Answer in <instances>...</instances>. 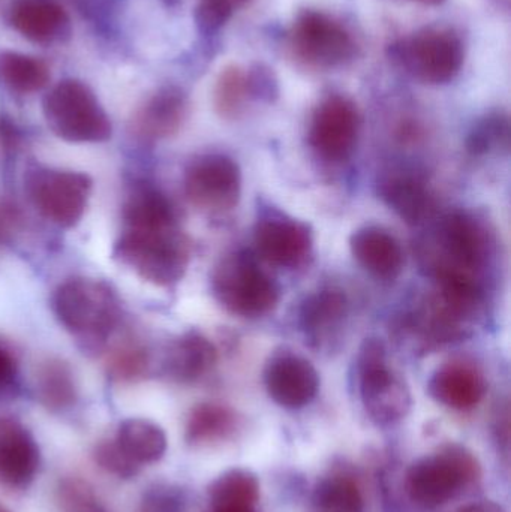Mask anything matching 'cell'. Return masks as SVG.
Listing matches in <instances>:
<instances>
[{"instance_id":"cell-1","label":"cell","mask_w":511,"mask_h":512,"mask_svg":"<svg viewBox=\"0 0 511 512\" xmlns=\"http://www.w3.org/2000/svg\"><path fill=\"white\" fill-rule=\"evenodd\" d=\"M113 256L146 282L173 286L188 270L191 245L179 224L125 228L114 243Z\"/></svg>"},{"instance_id":"cell-2","label":"cell","mask_w":511,"mask_h":512,"mask_svg":"<svg viewBox=\"0 0 511 512\" xmlns=\"http://www.w3.org/2000/svg\"><path fill=\"white\" fill-rule=\"evenodd\" d=\"M53 310L60 324L83 342L104 345L119 324L120 301L102 280L72 277L53 295Z\"/></svg>"},{"instance_id":"cell-3","label":"cell","mask_w":511,"mask_h":512,"mask_svg":"<svg viewBox=\"0 0 511 512\" xmlns=\"http://www.w3.org/2000/svg\"><path fill=\"white\" fill-rule=\"evenodd\" d=\"M210 285L216 301L239 318H263L276 309L281 297L276 280L246 251L222 256L213 268Z\"/></svg>"},{"instance_id":"cell-4","label":"cell","mask_w":511,"mask_h":512,"mask_svg":"<svg viewBox=\"0 0 511 512\" xmlns=\"http://www.w3.org/2000/svg\"><path fill=\"white\" fill-rule=\"evenodd\" d=\"M42 111L48 128L68 143H104L113 135L107 111L84 81H59L45 95Z\"/></svg>"},{"instance_id":"cell-5","label":"cell","mask_w":511,"mask_h":512,"mask_svg":"<svg viewBox=\"0 0 511 512\" xmlns=\"http://www.w3.org/2000/svg\"><path fill=\"white\" fill-rule=\"evenodd\" d=\"M480 478V465L461 445H447L422 457L407 472V492L414 504L438 508L461 495Z\"/></svg>"},{"instance_id":"cell-6","label":"cell","mask_w":511,"mask_h":512,"mask_svg":"<svg viewBox=\"0 0 511 512\" xmlns=\"http://www.w3.org/2000/svg\"><path fill=\"white\" fill-rule=\"evenodd\" d=\"M492 254L488 228L473 213L456 212L444 216L429 240V264L435 276L462 273L476 277Z\"/></svg>"},{"instance_id":"cell-7","label":"cell","mask_w":511,"mask_h":512,"mask_svg":"<svg viewBox=\"0 0 511 512\" xmlns=\"http://www.w3.org/2000/svg\"><path fill=\"white\" fill-rule=\"evenodd\" d=\"M393 59L420 83L443 86L458 77L465 62L461 36L447 27H423L390 47Z\"/></svg>"},{"instance_id":"cell-8","label":"cell","mask_w":511,"mask_h":512,"mask_svg":"<svg viewBox=\"0 0 511 512\" xmlns=\"http://www.w3.org/2000/svg\"><path fill=\"white\" fill-rule=\"evenodd\" d=\"M359 391L366 414L380 426L398 423L413 406L407 382L387 363V349L377 337H369L357 354Z\"/></svg>"},{"instance_id":"cell-9","label":"cell","mask_w":511,"mask_h":512,"mask_svg":"<svg viewBox=\"0 0 511 512\" xmlns=\"http://www.w3.org/2000/svg\"><path fill=\"white\" fill-rule=\"evenodd\" d=\"M287 42L302 65L323 71L341 68L357 54V42L348 27L317 9H303L296 15Z\"/></svg>"},{"instance_id":"cell-10","label":"cell","mask_w":511,"mask_h":512,"mask_svg":"<svg viewBox=\"0 0 511 512\" xmlns=\"http://www.w3.org/2000/svg\"><path fill=\"white\" fill-rule=\"evenodd\" d=\"M27 197L47 221L60 228H74L83 219L93 182L78 171L36 167L27 171Z\"/></svg>"},{"instance_id":"cell-11","label":"cell","mask_w":511,"mask_h":512,"mask_svg":"<svg viewBox=\"0 0 511 512\" xmlns=\"http://www.w3.org/2000/svg\"><path fill=\"white\" fill-rule=\"evenodd\" d=\"M242 170L230 156L204 153L189 162L183 176L186 197L210 213L233 210L242 197Z\"/></svg>"},{"instance_id":"cell-12","label":"cell","mask_w":511,"mask_h":512,"mask_svg":"<svg viewBox=\"0 0 511 512\" xmlns=\"http://www.w3.org/2000/svg\"><path fill=\"white\" fill-rule=\"evenodd\" d=\"M360 128L362 117L356 102L344 95H330L312 113L308 143L318 158L341 164L353 156Z\"/></svg>"},{"instance_id":"cell-13","label":"cell","mask_w":511,"mask_h":512,"mask_svg":"<svg viewBox=\"0 0 511 512\" xmlns=\"http://www.w3.org/2000/svg\"><path fill=\"white\" fill-rule=\"evenodd\" d=\"M257 254L279 268L297 270L314 252V231L306 222L281 212H266L254 228Z\"/></svg>"},{"instance_id":"cell-14","label":"cell","mask_w":511,"mask_h":512,"mask_svg":"<svg viewBox=\"0 0 511 512\" xmlns=\"http://www.w3.org/2000/svg\"><path fill=\"white\" fill-rule=\"evenodd\" d=\"M263 382L270 399L285 409L305 408L320 390V375L311 361L290 351L276 352L269 358Z\"/></svg>"},{"instance_id":"cell-15","label":"cell","mask_w":511,"mask_h":512,"mask_svg":"<svg viewBox=\"0 0 511 512\" xmlns=\"http://www.w3.org/2000/svg\"><path fill=\"white\" fill-rule=\"evenodd\" d=\"M189 114V98L177 86H164L144 99L131 119V132L147 144L179 134Z\"/></svg>"},{"instance_id":"cell-16","label":"cell","mask_w":511,"mask_h":512,"mask_svg":"<svg viewBox=\"0 0 511 512\" xmlns=\"http://www.w3.org/2000/svg\"><path fill=\"white\" fill-rule=\"evenodd\" d=\"M8 24L39 45L65 42L72 33L71 18L56 0H15L8 9Z\"/></svg>"},{"instance_id":"cell-17","label":"cell","mask_w":511,"mask_h":512,"mask_svg":"<svg viewBox=\"0 0 511 512\" xmlns=\"http://www.w3.org/2000/svg\"><path fill=\"white\" fill-rule=\"evenodd\" d=\"M38 468L39 448L33 436L18 421L0 417V484L26 487Z\"/></svg>"},{"instance_id":"cell-18","label":"cell","mask_w":511,"mask_h":512,"mask_svg":"<svg viewBox=\"0 0 511 512\" xmlns=\"http://www.w3.org/2000/svg\"><path fill=\"white\" fill-rule=\"evenodd\" d=\"M432 399L455 411L476 408L486 394L485 376L464 361H452L438 367L429 379Z\"/></svg>"},{"instance_id":"cell-19","label":"cell","mask_w":511,"mask_h":512,"mask_svg":"<svg viewBox=\"0 0 511 512\" xmlns=\"http://www.w3.org/2000/svg\"><path fill=\"white\" fill-rule=\"evenodd\" d=\"M350 249L360 267L377 279L392 282L404 270V251L398 240L383 228L369 225L354 231Z\"/></svg>"},{"instance_id":"cell-20","label":"cell","mask_w":511,"mask_h":512,"mask_svg":"<svg viewBox=\"0 0 511 512\" xmlns=\"http://www.w3.org/2000/svg\"><path fill=\"white\" fill-rule=\"evenodd\" d=\"M378 194L390 210L413 227L425 224L435 210L431 189L414 174H386L378 182Z\"/></svg>"},{"instance_id":"cell-21","label":"cell","mask_w":511,"mask_h":512,"mask_svg":"<svg viewBox=\"0 0 511 512\" xmlns=\"http://www.w3.org/2000/svg\"><path fill=\"white\" fill-rule=\"evenodd\" d=\"M218 361L215 345L200 331H186L168 346L164 373L171 381L192 384L206 376Z\"/></svg>"},{"instance_id":"cell-22","label":"cell","mask_w":511,"mask_h":512,"mask_svg":"<svg viewBox=\"0 0 511 512\" xmlns=\"http://www.w3.org/2000/svg\"><path fill=\"white\" fill-rule=\"evenodd\" d=\"M348 315L347 295L335 288L312 292L299 309V327L306 340L321 345L332 339Z\"/></svg>"},{"instance_id":"cell-23","label":"cell","mask_w":511,"mask_h":512,"mask_svg":"<svg viewBox=\"0 0 511 512\" xmlns=\"http://www.w3.org/2000/svg\"><path fill=\"white\" fill-rule=\"evenodd\" d=\"M125 228H152L179 224L170 198L155 186L140 183L123 204Z\"/></svg>"},{"instance_id":"cell-24","label":"cell","mask_w":511,"mask_h":512,"mask_svg":"<svg viewBox=\"0 0 511 512\" xmlns=\"http://www.w3.org/2000/svg\"><path fill=\"white\" fill-rule=\"evenodd\" d=\"M114 441L140 468L158 462L167 451V436L164 430L158 424L143 418H129L123 421Z\"/></svg>"},{"instance_id":"cell-25","label":"cell","mask_w":511,"mask_h":512,"mask_svg":"<svg viewBox=\"0 0 511 512\" xmlns=\"http://www.w3.org/2000/svg\"><path fill=\"white\" fill-rule=\"evenodd\" d=\"M44 60L12 50H0V84L15 95H33L50 83Z\"/></svg>"},{"instance_id":"cell-26","label":"cell","mask_w":511,"mask_h":512,"mask_svg":"<svg viewBox=\"0 0 511 512\" xmlns=\"http://www.w3.org/2000/svg\"><path fill=\"white\" fill-rule=\"evenodd\" d=\"M236 427L237 417L230 408L219 403H201L189 414L186 441L195 447H206L230 438Z\"/></svg>"},{"instance_id":"cell-27","label":"cell","mask_w":511,"mask_h":512,"mask_svg":"<svg viewBox=\"0 0 511 512\" xmlns=\"http://www.w3.org/2000/svg\"><path fill=\"white\" fill-rule=\"evenodd\" d=\"M36 394L39 402L50 411H63L74 405L77 384L71 367L59 358L42 363L36 376Z\"/></svg>"},{"instance_id":"cell-28","label":"cell","mask_w":511,"mask_h":512,"mask_svg":"<svg viewBox=\"0 0 511 512\" xmlns=\"http://www.w3.org/2000/svg\"><path fill=\"white\" fill-rule=\"evenodd\" d=\"M260 499L258 478L246 469H231L213 481L209 489L210 507H257Z\"/></svg>"},{"instance_id":"cell-29","label":"cell","mask_w":511,"mask_h":512,"mask_svg":"<svg viewBox=\"0 0 511 512\" xmlns=\"http://www.w3.org/2000/svg\"><path fill=\"white\" fill-rule=\"evenodd\" d=\"M249 96L246 69L239 65L225 66L213 89V107L225 120H236L245 113Z\"/></svg>"},{"instance_id":"cell-30","label":"cell","mask_w":511,"mask_h":512,"mask_svg":"<svg viewBox=\"0 0 511 512\" xmlns=\"http://www.w3.org/2000/svg\"><path fill=\"white\" fill-rule=\"evenodd\" d=\"M509 143L510 120L504 111H491L480 117L465 140L468 152L477 158L509 150Z\"/></svg>"},{"instance_id":"cell-31","label":"cell","mask_w":511,"mask_h":512,"mask_svg":"<svg viewBox=\"0 0 511 512\" xmlns=\"http://www.w3.org/2000/svg\"><path fill=\"white\" fill-rule=\"evenodd\" d=\"M314 504L321 512H363V496L356 481L342 475L317 484Z\"/></svg>"},{"instance_id":"cell-32","label":"cell","mask_w":511,"mask_h":512,"mask_svg":"<svg viewBox=\"0 0 511 512\" xmlns=\"http://www.w3.org/2000/svg\"><path fill=\"white\" fill-rule=\"evenodd\" d=\"M150 357L143 346L128 345L108 360V375L119 382H137L149 372Z\"/></svg>"},{"instance_id":"cell-33","label":"cell","mask_w":511,"mask_h":512,"mask_svg":"<svg viewBox=\"0 0 511 512\" xmlns=\"http://www.w3.org/2000/svg\"><path fill=\"white\" fill-rule=\"evenodd\" d=\"M248 2L249 0H198L194 11L198 32L204 36L215 35L230 21L234 12Z\"/></svg>"},{"instance_id":"cell-34","label":"cell","mask_w":511,"mask_h":512,"mask_svg":"<svg viewBox=\"0 0 511 512\" xmlns=\"http://www.w3.org/2000/svg\"><path fill=\"white\" fill-rule=\"evenodd\" d=\"M95 460L108 474L119 478H132L140 471V466L135 465L116 441H105L96 447Z\"/></svg>"},{"instance_id":"cell-35","label":"cell","mask_w":511,"mask_h":512,"mask_svg":"<svg viewBox=\"0 0 511 512\" xmlns=\"http://www.w3.org/2000/svg\"><path fill=\"white\" fill-rule=\"evenodd\" d=\"M249 96L251 101L272 104L279 96V83L273 69L263 63H255L246 69Z\"/></svg>"},{"instance_id":"cell-36","label":"cell","mask_w":511,"mask_h":512,"mask_svg":"<svg viewBox=\"0 0 511 512\" xmlns=\"http://www.w3.org/2000/svg\"><path fill=\"white\" fill-rule=\"evenodd\" d=\"M60 499L66 510L71 512H95L96 505L92 492L81 481H65L60 489Z\"/></svg>"},{"instance_id":"cell-37","label":"cell","mask_w":511,"mask_h":512,"mask_svg":"<svg viewBox=\"0 0 511 512\" xmlns=\"http://www.w3.org/2000/svg\"><path fill=\"white\" fill-rule=\"evenodd\" d=\"M141 512H183V501L176 490L159 486L144 496Z\"/></svg>"},{"instance_id":"cell-38","label":"cell","mask_w":511,"mask_h":512,"mask_svg":"<svg viewBox=\"0 0 511 512\" xmlns=\"http://www.w3.org/2000/svg\"><path fill=\"white\" fill-rule=\"evenodd\" d=\"M15 372H17V369H15L14 358L5 348L0 346V393L14 382Z\"/></svg>"},{"instance_id":"cell-39","label":"cell","mask_w":511,"mask_h":512,"mask_svg":"<svg viewBox=\"0 0 511 512\" xmlns=\"http://www.w3.org/2000/svg\"><path fill=\"white\" fill-rule=\"evenodd\" d=\"M456 512H506L501 505L495 502H479V504L468 505V507L461 508Z\"/></svg>"},{"instance_id":"cell-40","label":"cell","mask_w":511,"mask_h":512,"mask_svg":"<svg viewBox=\"0 0 511 512\" xmlns=\"http://www.w3.org/2000/svg\"><path fill=\"white\" fill-rule=\"evenodd\" d=\"M209 512H258V510L257 507L236 505V507H210Z\"/></svg>"},{"instance_id":"cell-41","label":"cell","mask_w":511,"mask_h":512,"mask_svg":"<svg viewBox=\"0 0 511 512\" xmlns=\"http://www.w3.org/2000/svg\"><path fill=\"white\" fill-rule=\"evenodd\" d=\"M413 2L422 3V5L437 6L446 2V0H413Z\"/></svg>"},{"instance_id":"cell-42","label":"cell","mask_w":511,"mask_h":512,"mask_svg":"<svg viewBox=\"0 0 511 512\" xmlns=\"http://www.w3.org/2000/svg\"><path fill=\"white\" fill-rule=\"evenodd\" d=\"M0 512H11V511L6 510V508L3 507V505H0Z\"/></svg>"}]
</instances>
